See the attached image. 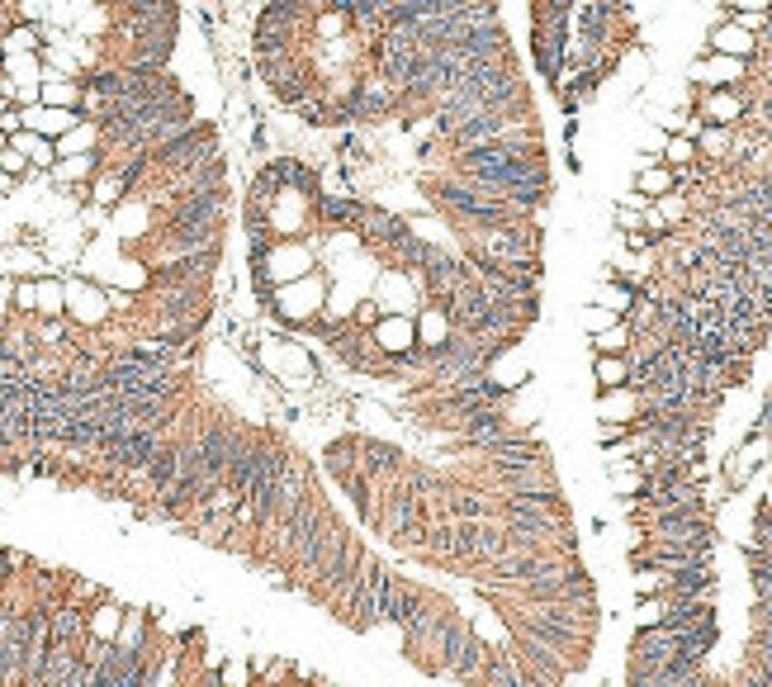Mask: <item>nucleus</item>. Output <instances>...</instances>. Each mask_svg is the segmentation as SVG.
Segmentation results:
<instances>
[{"label": "nucleus", "instance_id": "1", "mask_svg": "<svg viewBox=\"0 0 772 687\" xmlns=\"http://www.w3.org/2000/svg\"><path fill=\"white\" fill-rule=\"evenodd\" d=\"M465 261H484V266H503V261H540L536 223H507V228L465 233Z\"/></svg>", "mask_w": 772, "mask_h": 687}, {"label": "nucleus", "instance_id": "2", "mask_svg": "<svg viewBox=\"0 0 772 687\" xmlns=\"http://www.w3.org/2000/svg\"><path fill=\"white\" fill-rule=\"evenodd\" d=\"M488 645H484V635L474 631V626H465L460 616H441V673L446 678H455V683H465V687H474L479 683V673H484V664H488Z\"/></svg>", "mask_w": 772, "mask_h": 687}, {"label": "nucleus", "instance_id": "3", "mask_svg": "<svg viewBox=\"0 0 772 687\" xmlns=\"http://www.w3.org/2000/svg\"><path fill=\"white\" fill-rule=\"evenodd\" d=\"M645 541L649 545H664V550L711 555V522H706V512H687V517H654V522H645Z\"/></svg>", "mask_w": 772, "mask_h": 687}, {"label": "nucleus", "instance_id": "4", "mask_svg": "<svg viewBox=\"0 0 772 687\" xmlns=\"http://www.w3.org/2000/svg\"><path fill=\"white\" fill-rule=\"evenodd\" d=\"M389 579H394V574H384L379 564H365V569H360L356 588H351V597L342 602V621L351 631H375L379 626V607H384Z\"/></svg>", "mask_w": 772, "mask_h": 687}, {"label": "nucleus", "instance_id": "5", "mask_svg": "<svg viewBox=\"0 0 772 687\" xmlns=\"http://www.w3.org/2000/svg\"><path fill=\"white\" fill-rule=\"evenodd\" d=\"M280 318H289V327H304L313 323V313L323 308V280L318 275H304V280H289V285H280V290H270L266 299Z\"/></svg>", "mask_w": 772, "mask_h": 687}, {"label": "nucleus", "instance_id": "6", "mask_svg": "<svg viewBox=\"0 0 772 687\" xmlns=\"http://www.w3.org/2000/svg\"><path fill=\"white\" fill-rule=\"evenodd\" d=\"M166 436L157 432V427H138V432H128V436H119L114 446H105V460L114 465V470H124V474H143L147 470V460L157 455V446H162Z\"/></svg>", "mask_w": 772, "mask_h": 687}, {"label": "nucleus", "instance_id": "7", "mask_svg": "<svg viewBox=\"0 0 772 687\" xmlns=\"http://www.w3.org/2000/svg\"><path fill=\"white\" fill-rule=\"evenodd\" d=\"M630 664H649V669L678 664V635L668 631L664 621H659V626H640L635 645H630Z\"/></svg>", "mask_w": 772, "mask_h": 687}, {"label": "nucleus", "instance_id": "8", "mask_svg": "<svg viewBox=\"0 0 772 687\" xmlns=\"http://www.w3.org/2000/svg\"><path fill=\"white\" fill-rule=\"evenodd\" d=\"M701 124H720V128H735L749 119V95L739 86H720V91H701V109H697Z\"/></svg>", "mask_w": 772, "mask_h": 687}, {"label": "nucleus", "instance_id": "9", "mask_svg": "<svg viewBox=\"0 0 772 687\" xmlns=\"http://www.w3.org/2000/svg\"><path fill=\"white\" fill-rule=\"evenodd\" d=\"M493 479H498L503 498H559V479H555V470H550V460H545V465H531V470L493 474Z\"/></svg>", "mask_w": 772, "mask_h": 687}, {"label": "nucleus", "instance_id": "10", "mask_svg": "<svg viewBox=\"0 0 772 687\" xmlns=\"http://www.w3.org/2000/svg\"><path fill=\"white\" fill-rule=\"evenodd\" d=\"M370 342H375L379 356H403L417 346V323L408 313H384L375 327H370Z\"/></svg>", "mask_w": 772, "mask_h": 687}, {"label": "nucleus", "instance_id": "11", "mask_svg": "<svg viewBox=\"0 0 772 687\" xmlns=\"http://www.w3.org/2000/svg\"><path fill=\"white\" fill-rule=\"evenodd\" d=\"M422 602L427 597L417 593L413 583H403V579H389V588H384V607H379V626H408L417 612H422Z\"/></svg>", "mask_w": 772, "mask_h": 687}, {"label": "nucleus", "instance_id": "12", "mask_svg": "<svg viewBox=\"0 0 772 687\" xmlns=\"http://www.w3.org/2000/svg\"><path fill=\"white\" fill-rule=\"evenodd\" d=\"M749 76V62H739V57H720V53H706L692 67V81H697L701 91H720V86H739Z\"/></svg>", "mask_w": 772, "mask_h": 687}, {"label": "nucleus", "instance_id": "13", "mask_svg": "<svg viewBox=\"0 0 772 687\" xmlns=\"http://www.w3.org/2000/svg\"><path fill=\"white\" fill-rule=\"evenodd\" d=\"M313 214L323 218L327 228H342V233H360L365 223V204L351 195H318L313 199Z\"/></svg>", "mask_w": 772, "mask_h": 687}, {"label": "nucleus", "instance_id": "14", "mask_svg": "<svg viewBox=\"0 0 772 687\" xmlns=\"http://www.w3.org/2000/svg\"><path fill=\"white\" fill-rule=\"evenodd\" d=\"M711 53L739 57V62H754V57H758V38L749 34V29H739L735 19H725V24H716V29H711Z\"/></svg>", "mask_w": 772, "mask_h": 687}, {"label": "nucleus", "instance_id": "15", "mask_svg": "<svg viewBox=\"0 0 772 687\" xmlns=\"http://www.w3.org/2000/svg\"><path fill=\"white\" fill-rule=\"evenodd\" d=\"M176 470H180V441H162V446H157V455L147 460L143 484L157 493V498H162V493L176 484Z\"/></svg>", "mask_w": 772, "mask_h": 687}, {"label": "nucleus", "instance_id": "16", "mask_svg": "<svg viewBox=\"0 0 772 687\" xmlns=\"http://www.w3.org/2000/svg\"><path fill=\"white\" fill-rule=\"evenodd\" d=\"M413 323H417V346H422V351H441V346L455 337V323H450V313H446V308H436V304L422 308Z\"/></svg>", "mask_w": 772, "mask_h": 687}, {"label": "nucleus", "instance_id": "17", "mask_svg": "<svg viewBox=\"0 0 772 687\" xmlns=\"http://www.w3.org/2000/svg\"><path fill=\"white\" fill-rule=\"evenodd\" d=\"M270 176H275V181H280V190H289V195L318 199V176H313L299 157H275V162H270Z\"/></svg>", "mask_w": 772, "mask_h": 687}, {"label": "nucleus", "instance_id": "18", "mask_svg": "<svg viewBox=\"0 0 772 687\" xmlns=\"http://www.w3.org/2000/svg\"><path fill=\"white\" fill-rule=\"evenodd\" d=\"M76 124H81V114H76V109L43 105V109L19 114V128H34V133H43V138H62V133H67V128H76Z\"/></svg>", "mask_w": 772, "mask_h": 687}, {"label": "nucleus", "instance_id": "19", "mask_svg": "<svg viewBox=\"0 0 772 687\" xmlns=\"http://www.w3.org/2000/svg\"><path fill=\"white\" fill-rule=\"evenodd\" d=\"M597 413H602V422H626V427H635V417H640V394H635V389H602Z\"/></svg>", "mask_w": 772, "mask_h": 687}, {"label": "nucleus", "instance_id": "20", "mask_svg": "<svg viewBox=\"0 0 772 687\" xmlns=\"http://www.w3.org/2000/svg\"><path fill=\"white\" fill-rule=\"evenodd\" d=\"M678 190V171L664 162H649L640 166V176H635V195L640 199H659V195H673Z\"/></svg>", "mask_w": 772, "mask_h": 687}, {"label": "nucleus", "instance_id": "21", "mask_svg": "<svg viewBox=\"0 0 772 687\" xmlns=\"http://www.w3.org/2000/svg\"><path fill=\"white\" fill-rule=\"evenodd\" d=\"M10 147H19V152L29 157V166H57V143L43 138V133H34V128H15V133H10Z\"/></svg>", "mask_w": 772, "mask_h": 687}, {"label": "nucleus", "instance_id": "22", "mask_svg": "<svg viewBox=\"0 0 772 687\" xmlns=\"http://www.w3.org/2000/svg\"><path fill=\"white\" fill-rule=\"evenodd\" d=\"M67 308H72L81 323H100L105 318V294L100 290H86V285H67Z\"/></svg>", "mask_w": 772, "mask_h": 687}, {"label": "nucleus", "instance_id": "23", "mask_svg": "<svg viewBox=\"0 0 772 687\" xmlns=\"http://www.w3.org/2000/svg\"><path fill=\"white\" fill-rule=\"evenodd\" d=\"M593 304H602V308H611V313H621V318H626L630 304H635V285H626V280H616V275H611V280H602V285H597Z\"/></svg>", "mask_w": 772, "mask_h": 687}, {"label": "nucleus", "instance_id": "24", "mask_svg": "<svg viewBox=\"0 0 772 687\" xmlns=\"http://www.w3.org/2000/svg\"><path fill=\"white\" fill-rule=\"evenodd\" d=\"M630 342H635V332H630V323L621 318V323L602 327V332H593V351L597 356H626Z\"/></svg>", "mask_w": 772, "mask_h": 687}, {"label": "nucleus", "instance_id": "25", "mask_svg": "<svg viewBox=\"0 0 772 687\" xmlns=\"http://www.w3.org/2000/svg\"><path fill=\"white\" fill-rule=\"evenodd\" d=\"M593 380L602 389H626L630 384V361L626 356H597L593 361Z\"/></svg>", "mask_w": 772, "mask_h": 687}, {"label": "nucleus", "instance_id": "26", "mask_svg": "<svg viewBox=\"0 0 772 687\" xmlns=\"http://www.w3.org/2000/svg\"><path fill=\"white\" fill-rule=\"evenodd\" d=\"M664 166H673V171H687V166H697V138H683V133H673V138H664Z\"/></svg>", "mask_w": 772, "mask_h": 687}, {"label": "nucleus", "instance_id": "27", "mask_svg": "<svg viewBox=\"0 0 772 687\" xmlns=\"http://www.w3.org/2000/svg\"><path fill=\"white\" fill-rule=\"evenodd\" d=\"M38 95H43V105H53V109H76L81 105V86H76V81H57V76H48Z\"/></svg>", "mask_w": 772, "mask_h": 687}, {"label": "nucleus", "instance_id": "28", "mask_svg": "<svg viewBox=\"0 0 772 687\" xmlns=\"http://www.w3.org/2000/svg\"><path fill=\"white\" fill-rule=\"evenodd\" d=\"M62 181H86V176H95L100 171V152H81V157H57L53 166Z\"/></svg>", "mask_w": 772, "mask_h": 687}, {"label": "nucleus", "instance_id": "29", "mask_svg": "<svg viewBox=\"0 0 772 687\" xmlns=\"http://www.w3.org/2000/svg\"><path fill=\"white\" fill-rule=\"evenodd\" d=\"M67 308V285L62 280H38V313L43 318H62Z\"/></svg>", "mask_w": 772, "mask_h": 687}, {"label": "nucleus", "instance_id": "30", "mask_svg": "<svg viewBox=\"0 0 772 687\" xmlns=\"http://www.w3.org/2000/svg\"><path fill=\"white\" fill-rule=\"evenodd\" d=\"M611 493H616V498H640V493H645V474H640V465H616V470H611Z\"/></svg>", "mask_w": 772, "mask_h": 687}, {"label": "nucleus", "instance_id": "31", "mask_svg": "<svg viewBox=\"0 0 772 687\" xmlns=\"http://www.w3.org/2000/svg\"><path fill=\"white\" fill-rule=\"evenodd\" d=\"M124 626V612L119 607H95L90 612V640H114Z\"/></svg>", "mask_w": 772, "mask_h": 687}, {"label": "nucleus", "instance_id": "32", "mask_svg": "<svg viewBox=\"0 0 772 687\" xmlns=\"http://www.w3.org/2000/svg\"><path fill=\"white\" fill-rule=\"evenodd\" d=\"M697 152H706V157H725L730 152V128H720V124H701V133H697Z\"/></svg>", "mask_w": 772, "mask_h": 687}, {"label": "nucleus", "instance_id": "33", "mask_svg": "<svg viewBox=\"0 0 772 687\" xmlns=\"http://www.w3.org/2000/svg\"><path fill=\"white\" fill-rule=\"evenodd\" d=\"M119 195H128L124 181H119V171H105V176L95 181V199H100V204H119Z\"/></svg>", "mask_w": 772, "mask_h": 687}, {"label": "nucleus", "instance_id": "34", "mask_svg": "<svg viewBox=\"0 0 772 687\" xmlns=\"http://www.w3.org/2000/svg\"><path fill=\"white\" fill-rule=\"evenodd\" d=\"M758 455H763V446H749V451H739V455H735V465H730V484H744V479L754 474Z\"/></svg>", "mask_w": 772, "mask_h": 687}, {"label": "nucleus", "instance_id": "35", "mask_svg": "<svg viewBox=\"0 0 772 687\" xmlns=\"http://www.w3.org/2000/svg\"><path fill=\"white\" fill-rule=\"evenodd\" d=\"M664 616H668V597L664 593H654V597L640 602V626H659Z\"/></svg>", "mask_w": 772, "mask_h": 687}, {"label": "nucleus", "instance_id": "36", "mask_svg": "<svg viewBox=\"0 0 772 687\" xmlns=\"http://www.w3.org/2000/svg\"><path fill=\"white\" fill-rule=\"evenodd\" d=\"M218 687H252V669L247 664H223V673H218Z\"/></svg>", "mask_w": 772, "mask_h": 687}, {"label": "nucleus", "instance_id": "37", "mask_svg": "<svg viewBox=\"0 0 772 687\" xmlns=\"http://www.w3.org/2000/svg\"><path fill=\"white\" fill-rule=\"evenodd\" d=\"M15 308L38 313V280H19V285H15Z\"/></svg>", "mask_w": 772, "mask_h": 687}, {"label": "nucleus", "instance_id": "38", "mask_svg": "<svg viewBox=\"0 0 772 687\" xmlns=\"http://www.w3.org/2000/svg\"><path fill=\"white\" fill-rule=\"evenodd\" d=\"M0 166H5V171H10V176H24V171H29V157H24V152H19V147H0Z\"/></svg>", "mask_w": 772, "mask_h": 687}, {"label": "nucleus", "instance_id": "39", "mask_svg": "<svg viewBox=\"0 0 772 687\" xmlns=\"http://www.w3.org/2000/svg\"><path fill=\"white\" fill-rule=\"evenodd\" d=\"M611 323H621V313H611V308H602V304L588 308V332H602V327H611Z\"/></svg>", "mask_w": 772, "mask_h": 687}, {"label": "nucleus", "instance_id": "40", "mask_svg": "<svg viewBox=\"0 0 772 687\" xmlns=\"http://www.w3.org/2000/svg\"><path fill=\"white\" fill-rule=\"evenodd\" d=\"M626 436H630L626 422H602V427H597V441H602V446H616V441H626Z\"/></svg>", "mask_w": 772, "mask_h": 687}, {"label": "nucleus", "instance_id": "41", "mask_svg": "<svg viewBox=\"0 0 772 687\" xmlns=\"http://www.w3.org/2000/svg\"><path fill=\"white\" fill-rule=\"evenodd\" d=\"M10 304H15V280H0V318H10Z\"/></svg>", "mask_w": 772, "mask_h": 687}, {"label": "nucleus", "instance_id": "42", "mask_svg": "<svg viewBox=\"0 0 772 687\" xmlns=\"http://www.w3.org/2000/svg\"><path fill=\"white\" fill-rule=\"evenodd\" d=\"M739 10H749V15H772V0H735Z\"/></svg>", "mask_w": 772, "mask_h": 687}, {"label": "nucleus", "instance_id": "43", "mask_svg": "<svg viewBox=\"0 0 772 687\" xmlns=\"http://www.w3.org/2000/svg\"><path fill=\"white\" fill-rule=\"evenodd\" d=\"M436 133V119H417L413 124V138H431Z\"/></svg>", "mask_w": 772, "mask_h": 687}, {"label": "nucleus", "instance_id": "44", "mask_svg": "<svg viewBox=\"0 0 772 687\" xmlns=\"http://www.w3.org/2000/svg\"><path fill=\"white\" fill-rule=\"evenodd\" d=\"M10 564H15V555H0V593H5V583H10V574H5Z\"/></svg>", "mask_w": 772, "mask_h": 687}, {"label": "nucleus", "instance_id": "45", "mask_svg": "<svg viewBox=\"0 0 772 687\" xmlns=\"http://www.w3.org/2000/svg\"><path fill=\"white\" fill-rule=\"evenodd\" d=\"M10 185H15V176H10V171L0 166V190H10Z\"/></svg>", "mask_w": 772, "mask_h": 687}]
</instances>
